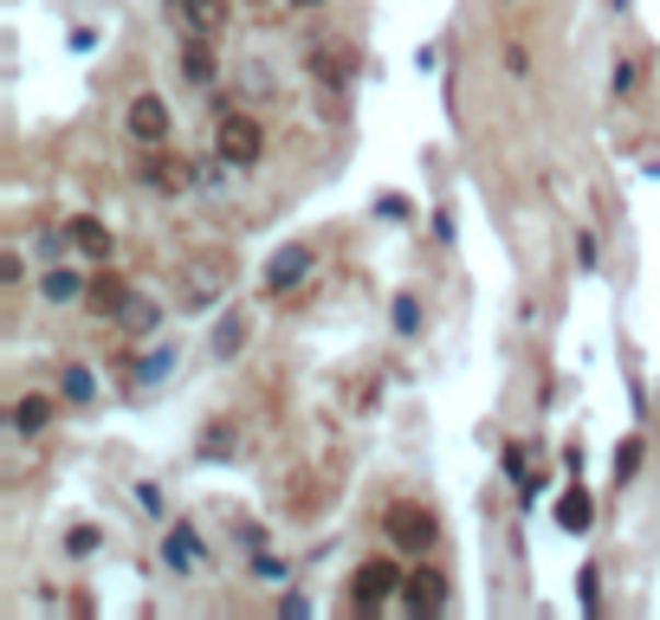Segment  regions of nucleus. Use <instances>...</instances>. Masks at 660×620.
Wrapping results in <instances>:
<instances>
[{
  "label": "nucleus",
  "mask_w": 660,
  "mask_h": 620,
  "mask_svg": "<svg viewBox=\"0 0 660 620\" xmlns=\"http://www.w3.org/2000/svg\"><path fill=\"white\" fill-rule=\"evenodd\" d=\"M215 155L227 168H253L259 155H266V130H259V117H240V110H227L215 130Z\"/></svg>",
  "instance_id": "f257e3e1"
},
{
  "label": "nucleus",
  "mask_w": 660,
  "mask_h": 620,
  "mask_svg": "<svg viewBox=\"0 0 660 620\" xmlns=\"http://www.w3.org/2000/svg\"><path fill=\"white\" fill-rule=\"evenodd\" d=\"M253 575H266V582H286V562H279V555H253Z\"/></svg>",
  "instance_id": "a878e982"
},
{
  "label": "nucleus",
  "mask_w": 660,
  "mask_h": 620,
  "mask_svg": "<svg viewBox=\"0 0 660 620\" xmlns=\"http://www.w3.org/2000/svg\"><path fill=\"white\" fill-rule=\"evenodd\" d=\"M182 78L188 84H215L220 78V52L208 33H188V46H182Z\"/></svg>",
  "instance_id": "1a4fd4ad"
},
{
  "label": "nucleus",
  "mask_w": 660,
  "mask_h": 620,
  "mask_svg": "<svg viewBox=\"0 0 660 620\" xmlns=\"http://www.w3.org/2000/svg\"><path fill=\"white\" fill-rule=\"evenodd\" d=\"M201 459H233V426H227V420H215V426L201 433Z\"/></svg>",
  "instance_id": "aec40b11"
},
{
  "label": "nucleus",
  "mask_w": 660,
  "mask_h": 620,
  "mask_svg": "<svg viewBox=\"0 0 660 620\" xmlns=\"http://www.w3.org/2000/svg\"><path fill=\"white\" fill-rule=\"evenodd\" d=\"M175 20H182L188 33H208V39H215L220 26H227V0H175Z\"/></svg>",
  "instance_id": "9b49d317"
},
{
  "label": "nucleus",
  "mask_w": 660,
  "mask_h": 620,
  "mask_svg": "<svg viewBox=\"0 0 660 620\" xmlns=\"http://www.w3.org/2000/svg\"><path fill=\"white\" fill-rule=\"evenodd\" d=\"M53 395H26V401H20V408H13V426H20V433H46V426H53Z\"/></svg>",
  "instance_id": "dca6fc26"
},
{
  "label": "nucleus",
  "mask_w": 660,
  "mask_h": 620,
  "mask_svg": "<svg viewBox=\"0 0 660 620\" xmlns=\"http://www.w3.org/2000/svg\"><path fill=\"white\" fill-rule=\"evenodd\" d=\"M39 291H46V304H78V297H84V278L78 272H46L39 278Z\"/></svg>",
  "instance_id": "a211bd4d"
},
{
  "label": "nucleus",
  "mask_w": 660,
  "mask_h": 620,
  "mask_svg": "<svg viewBox=\"0 0 660 620\" xmlns=\"http://www.w3.org/2000/svg\"><path fill=\"white\" fill-rule=\"evenodd\" d=\"M227 278H233V266H227V259H215V266H195V272H188V311L215 304L220 291H227Z\"/></svg>",
  "instance_id": "f8f14e48"
},
{
  "label": "nucleus",
  "mask_w": 660,
  "mask_h": 620,
  "mask_svg": "<svg viewBox=\"0 0 660 620\" xmlns=\"http://www.w3.org/2000/svg\"><path fill=\"white\" fill-rule=\"evenodd\" d=\"M66 401H91V369H66Z\"/></svg>",
  "instance_id": "b1692460"
},
{
  "label": "nucleus",
  "mask_w": 660,
  "mask_h": 620,
  "mask_svg": "<svg viewBox=\"0 0 660 620\" xmlns=\"http://www.w3.org/2000/svg\"><path fill=\"white\" fill-rule=\"evenodd\" d=\"M395 588H402V569H395L389 555H369L363 569H357V601H363V608H375V601H389Z\"/></svg>",
  "instance_id": "423d86ee"
},
{
  "label": "nucleus",
  "mask_w": 660,
  "mask_h": 620,
  "mask_svg": "<svg viewBox=\"0 0 660 620\" xmlns=\"http://www.w3.org/2000/svg\"><path fill=\"white\" fill-rule=\"evenodd\" d=\"M143 175L155 182V188H162V195H182V188L195 182V162H188V155H155Z\"/></svg>",
  "instance_id": "4468645a"
},
{
  "label": "nucleus",
  "mask_w": 660,
  "mask_h": 620,
  "mask_svg": "<svg viewBox=\"0 0 660 620\" xmlns=\"http://www.w3.org/2000/svg\"><path fill=\"white\" fill-rule=\"evenodd\" d=\"M20 272H26L20 253H0V284H20Z\"/></svg>",
  "instance_id": "bb28decb"
},
{
  "label": "nucleus",
  "mask_w": 660,
  "mask_h": 620,
  "mask_svg": "<svg viewBox=\"0 0 660 620\" xmlns=\"http://www.w3.org/2000/svg\"><path fill=\"white\" fill-rule=\"evenodd\" d=\"M389 537H395V550H408V555H421V550H435V537H440V524H435V511L428 504H389Z\"/></svg>",
  "instance_id": "f03ea898"
},
{
  "label": "nucleus",
  "mask_w": 660,
  "mask_h": 620,
  "mask_svg": "<svg viewBox=\"0 0 660 620\" xmlns=\"http://www.w3.org/2000/svg\"><path fill=\"white\" fill-rule=\"evenodd\" d=\"M162 562H169L175 575H195V569H208V550H201V537H195L188 524H175L169 543H162Z\"/></svg>",
  "instance_id": "6e6552de"
},
{
  "label": "nucleus",
  "mask_w": 660,
  "mask_h": 620,
  "mask_svg": "<svg viewBox=\"0 0 660 620\" xmlns=\"http://www.w3.org/2000/svg\"><path fill=\"white\" fill-rule=\"evenodd\" d=\"M240 349H246V317H240V311H227V317H220V330H215V362H233Z\"/></svg>",
  "instance_id": "f3484780"
},
{
  "label": "nucleus",
  "mask_w": 660,
  "mask_h": 620,
  "mask_svg": "<svg viewBox=\"0 0 660 620\" xmlns=\"http://www.w3.org/2000/svg\"><path fill=\"white\" fill-rule=\"evenodd\" d=\"M641 453H648L641 440H622V446H615V479H622V484H628L635 472H641Z\"/></svg>",
  "instance_id": "412c9836"
},
{
  "label": "nucleus",
  "mask_w": 660,
  "mask_h": 620,
  "mask_svg": "<svg viewBox=\"0 0 660 620\" xmlns=\"http://www.w3.org/2000/svg\"><path fill=\"white\" fill-rule=\"evenodd\" d=\"M292 7H317V0H292Z\"/></svg>",
  "instance_id": "cd10ccee"
},
{
  "label": "nucleus",
  "mask_w": 660,
  "mask_h": 620,
  "mask_svg": "<svg viewBox=\"0 0 660 620\" xmlns=\"http://www.w3.org/2000/svg\"><path fill=\"white\" fill-rule=\"evenodd\" d=\"M311 71H317L331 91H344V84L357 78V46H344V39H324V46L311 52Z\"/></svg>",
  "instance_id": "39448f33"
},
{
  "label": "nucleus",
  "mask_w": 660,
  "mask_h": 620,
  "mask_svg": "<svg viewBox=\"0 0 660 620\" xmlns=\"http://www.w3.org/2000/svg\"><path fill=\"white\" fill-rule=\"evenodd\" d=\"M557 524H564L570 537H583L589 524H595V504H589V491H583V484H570V491L557 498Z\"/></svg>",
  "instance_id": "2eb2a0df"
},
{
  "label": "nucleus",
  "mask_w": 660,
  "mask_h": 620,
  "mask_svg": "<svg viewBox=\"0 0 660 620\" xmlns=\"http://www.w3.org/2000/svg\"><path fill=\"white\" fill-rule=\"evenodd\" d=\"M402 601H408V615H440V601H447V582H440L435 569H415V575L402 582Z\"/></svg>",
  "instance_id": "9d476101"
},
{
  "label": "nucleus",
  "mask_w": 660,
  "mask_h": 620,
  "mask_svg": "<svg viewBox=\"0 0 660 620\" xmlns=\"http://www.w3.org/2000/svg\"><path fill=\"white\" fill-rule=\"evenodd\" d=\"M395 330H402V337H415V330H421V304H415L408 291L395 297Z\"/></svg>",
  "instance_id": "5701e85b"
},
{
  "label": "nucleus",
  "mask_w": 660,
  "mask_h": 620,
  "mask_svg": "<svg viewBox=\"0 0 660 620\" xmlns=\"http://www.w3.org/2000/svg\"><path fill=\"white\" fill-rule=\"evenodd\" d=\"M169 362H175V349H149V355H137V382H162Z\"/></svg>",
  "instance_id": "4be33fe9"
},
{
  "label": "nucleus",
  "mask_w": 660,
  "mask_h": 620,
  "mask_svg": "<svg viewBox=\"0 0 660 620\" xmlns=\"http://www.w3.org/2000/svg\"><path fill=\"white\" fill-rule=\"evenodd\" d=\"M117 324H124V330H130V337H149V330H155V324H162V311H155V304H149V297H130V311H124V317H117Z\"/></svg>",
  "instance_id": "6ab92c4d"
},
{
  "label": "nucleus",
  "mask_w": 660,
  "mask_h": 620,
  "mask_svg": "<svg viewBox=\"0 0 660 620\" xmlns=\"http://www.w3.org/2000/svg\"><path fill=\"white\" fill-rule=\"evenodd\" d=\"M66 550H72V555H91V550H97V524H78L72 537H66Z\"/></svg>",
  "instance_id": "393cba45"
},
{
  "label": "nucleus",
  "mask_w": 660,
  "mask_h": 620,
  "mask_svg": "<svg viewBox=\"0 0 660 620\" xmlns=\"http://www.w3.org/2000/svg\"><path fill=\"white\" fill-rule=\"evenodd\" d=\"M311 266H317V253H311V246H279V253H273V266H266V291H273V297H286L292 284L311 278Z\"/></svg>",
  "instance_id": "20e7f679"
},
{
  "label": "nucleus",
  "mask_w": 660,
  "mask_h": 620,
  "mask_svg": "<svg viewBox=\"0 0 660 620\" xmlns=\"http://www.w3.org/2000/svg\"><path fill=\"white\" fill-rule=\"evenodd\" d=\"M124 124H130V137L143 142V149H155V142L169 137V104H162L155 91H137V97H130V117H124Z\"/></svg>",
  "instance_id": "7ed1b4c3"
},
{
  "label": "nucleus",
  "mask_w": 660,
  "mask_h": 620,
  "mask_svg": "<svg viewBox=\"0 0 660 620\" xmlns=\"http://www.w3.org/2000/svg\"><path fill=\"white\" fill-rule=\"evenodd\" d=\"M130 297H137V291H130L117 272H97L91 284H84V304H91L97 317H124V311H130Z\"/></svg>",
  "instance_id": "0eeeda50"
},
{
  "label": "nucleus",
  "mask_w": 660,
  "mask_h": 620,
  "mask_svg": "<svg viewBox=\"0 0 660 620\" xmlns=\"http://www.w3.org/2000/svg\"><path fill=\"white\" fill-rule=\"evenodd\" d=\"M66 239H72L84 259H111V226H104V220H91V213H78L72 226H66Z\"/></svg>",
  "instance_id": "ddd939ff"
}]
</instances>
